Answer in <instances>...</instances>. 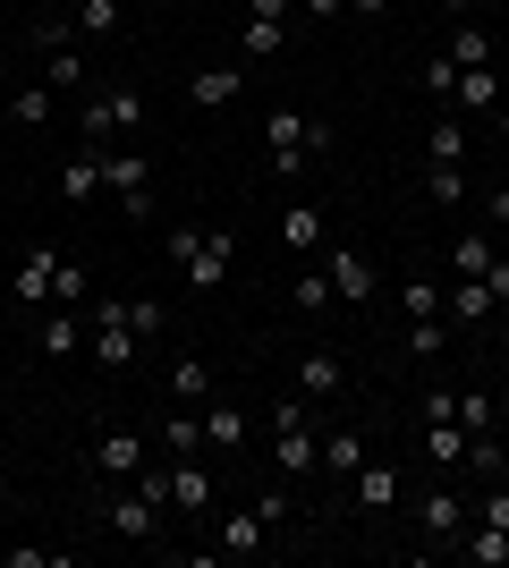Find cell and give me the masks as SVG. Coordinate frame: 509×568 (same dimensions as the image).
Listing matches in <instances>:
<instances>
[{
	"mask_svg": "<svg viewBox=\"0 0 509 568\" xmlns=\"http://www.w3.org/2000/svg\"><path fill=\"white\" fill-rule=\"evenodd\" d=\"M425 467H434V475L467 467V433L459 425H425Z\"/></svg>",
	"mask_w": 509,
	"mask_h": 568,
	"instance_id": "cell-22",
	"label": "cell"
},
{
	"mask_svg": "<svg viewBox=\"0 0 509 568\" xmlns=\"http://www.w3.org/2000/svg\"><path fill=\"white\" fill-rule=\"evenodd\" d=\"M204 450H246V407H221V399H204Z\"/></svg>",
	"mask_w": 509,
	"mask_h": 568,
	"instance_id": "cell-18",
	"label": "cell"
},
{
	"mask_svg": "<svg viewBox=\"0 0 509 568\" xmlns=\"http://www.w3.org/2000/svg\"><path fill=\"white\" fill-rule=\"evenodd\" d=\"M51 111H60V94H51V85H9V119H18V128H43Z\"/></svg>",
	"mask_w": 509,
	"mask_h": 568,
	"instance_id": "cell-23",
	"label": "cell"
},
{
	"mask_svg": "<svg viewBox=\"0 0 509 568\" xmlns=\"http://www.w3.org/2000/svg\"><path fill=\"white\" fill-rule=\"evenodd\" d=\"M450 60H459V69H485V60H492V34H485V26H459V34H450Z\"/></svg>",
	"mask_w": 509,
	"mask_h": 568,
	"instance_id": "cell-40",
	"label": "cell"
},
{
	"mask_svg": "<svg viewBox=\"0 0 509 568\" xmlns=\"http://www.w3.org/2000/svg\"><path fill=\"white\" fill-rule=\"evenodd\" d=\"M501 433H509V399H501Z\"/></svg>",
	"mask_w": 509,
	"mask_h": 568,
	"instance_id": "cell-54",
	"label": "cell"
},
{
	"mask_svg": "<svg viewBox=\"0 0 509 568\" xmlns=\"http://www.w3.org/2000/svg\"><path fill=\"white\" fill-rule=\"evenodd\" d=\"M297 425H315V399H306V390L272 399V433H297Z\"/></svg>",
	"mask_w": 509,
	"mask_h": 568,
	"instance_id": "cell-43",
	"label": "cell"
},
{
	"mask_svg": "<svg viewBox=\"0 0 509 568\" xmlns=\"http://www.w3.org/2000/svg\"><path fill=\"white\" fill-rule=\"evenodd\" d=\"M0 94H9V60H0Z\"/></svg>",
	"mask_w": 509,
	"mask_h": 568,
	"instance_id": "cell-53",
	"label": "cell"
},
{
	"mask_svg": "<svg viewBox=\"0 0 509 568\" xmlns=\"http://www.w3.org/2000/svg\"><path fill=\"white\" fill-rule=\"evenodd\" d=\"M416 416H425V425H459V390H450V382H434V390L416 399Z\"/></svg>",
	"mask_w": 509,
	"mask_h": 568,
	"instance_id": "cell-42",
	"label": "cell"
},
{
	"mask_svg": "<svg viewBox=\"0 0 509 568\" xmlns=\"http://www.w3.org/2000/svg\"><path fill=\"white\" fill-rule=\"evenodd\" d=\"M323 467V433L297 425V433H272V475H315Z\"/></svg>",
	"mask_w": 509,
	"mask_h": 568,
	"instance_id": "cell-10",
	"label": "cell"
},
{
	"mask_svg": "<svg viewBox=\"0 0 509 568\" xmlns=\"http://www.w3.org/2000/svg\"><path fill=\"white\" fill-rule=\"evenodd\" d=\"M0 544H9V526H0Z\"/></svg>",
	"mask_w": 509,
	"mask_h": 568,
	"instance_id": "cell-55",
	"label": "cell"
},
{
	"mask_svg": "<svg viewBox=\"0 0 509 568\" xmlns=\"http://www.w3.org/2000/svg\"><path fill=\"white\" fill-rule=\"evenodd\" d=\"M281 237H289L297 255H315V246H323V213H315V204H289V213H281Z\"/></svg>",
	"mask_w": 509,
	"mask_h": 568,
	"instance_id": "cell-30",
	"label": "cell"
},
{
	"mask_svg": "<svg viewBox=\"0 0 509 568\" xmlns=\"http://www.w3.org/2000/svg\"><path fill=\"white\" fill-rule=\"evenodd\" d=\"M77 34H120V0H77Z\"/></svg>",
	"mask_w": 509,
	"mask_h": 568,
	"instance_id": "cell-41",
	"label": "cell"
},
{
	"mask_svg": "<svg viewBox=\"0 0 509 568\" xmlns=\"http://www.w3.org/2000/svg\"><path fill=\"white\" fill-rule=\"evenodd\" d=\"M323 272H332V288L348 297V306H365V297L383 288V272H374V263H365L357 246H323Z\"/></svg>",
	"mask_w": 509,
	"mask_h": 568,
	"instance_id": "cell-7",
	"label": "cell"
},
{
	"mask_svg": "<svg viewBox=\"0 0 509 568\" xmlns=\"http://www.w3.org/2000/svg\"><path fill=\"white\" fill-rule=\"evenodd\" d=\"M297 390H306V399H339V390H348V365H339L332 348H315L297 365Z\"/></svg>",
	"mask_w": 509,
	"mask_h": 568,
	"instance_id": "cell-17",
	"label": "cell"
},
{
	"mask_svg": "<svg viewBox=\"0 0 509 568\" xmlns=\"http://www.w3.org/2000/svg\"><path fill=\"white\" fill-rule=\"evenodd\" d=\"M476 518H485V526H509V484H492V493L476 500Z\"/></svg>",
	"mask_w": 509,
	"mask_h": 568,
	"instance_id": "cell-46",
	"label": "cell"
},
{
	"mask_svg": "<svg viewBox=\"0 0 509 568\" xmlns=\"http://www.w3.org/2000/svg\"><path fill=\"white\" fill-rule=\"evenodd\" d=\"M459 102H467V111H501V77H492V60H485V69H459Z\"/></svg>",
	"mask_w": 509,
	"mask_h": 568,
	"instance_id": "cell-29",
	"label": "cell"
},
{
	"mask_svg": "<svg viewBox=\"0 0 509 568\" xmlns=\"http://www.w3.org/2000/svg\"><path fill=\"white\" fill-rule=\"evenodd\" d=\"M102 518H111V535H120V544H153V535H162V500H145L136 484H120Z\"/></svg>",
	"mask_w": 509,
	"mask_h": 568,
	"instance_id": "cell-5",
	"label": "cell"
},
{
	"mask_svg": "<svg viewBox=\"0 0 509 568\" xmlns=\"http://www.w3.org/2000/svg\"><path fill=\"white\" fill-rule=\"evenodd\" d=\"M332 297H339V288H332V272H297V288H289V306H297V314H323Z\"/></svg>",
	"mask_w": 509,
	"mask_h": 568,
	"instance_id": "cell-36",
	"label": "cell"
},
{
	"mask_svg": "<svg viewBox=\"0 0 509 568\" xmlns=\"http://www.w3.org/2000/svg\"><path fill=\"white\" fill-rule=\"evenodd\" d=\"M60 195H69V204H85V195H102V144H77V162L60 170Z\"/></svg>",
	"mask_w": 509,
	"mask_h": 568,
	"instance_id": "cell-21",
	"label": "cell"
},
{
	"mask_svg": "<svg viewBox=\"0 0 509 568\" xmlns=\"http://www.w3.org/2000/svg\"><path fill=\"white\" fill-rule=\"evenodd\" d=\"M51 272H60V255H51V246H26L18 272H9V297H18V306H51Z\"/></svg>",
	"mask_w": 509,
	"mask_h": 568,
	"instance_id": "cell-9",
	"label": "cell"
},
{
	"mask_svg": "<svg viewBox=\"0 0 509 568\" xmlns=\"http://www.w3.org/2000/svg\"><path fill=\"white\" fill-rule=\"evenodd\" d=\"M170 390H179L187 407H204L213 399V365H204V356H179V365H170Z\"/></svg>",
	"mask_w": 509,
	"mask_h": 568,
	"instance_id": "cell-24",
	"label": "cell"
},
{
	"mask_svg": "<svg viewBox=\"0 0 509 568\" xmlns=\"http://www.w3.org/2000/svg\"><path fill=\"white\" fill-rule=\"evenodd\" d=\"M170 509H179V518H204V509H213V475L195 467V458L170 467Z\"/></svg>",
	"mask_w": 509,
	"mask_h": 568,
	"instance_id": "cell-12",
	"label": "cell"
},
{
	"mask_svg": "<svg viewBox=\"0 0 509 568\" xmlns=\"http://www.w3.org/2000/svg\"><path fill=\"white\" fill-rule=\"evenodd\" d=\"M425 195L434 204H467V162H434L425 170Z\"/></svg>",
	"mask_w": 509,
	"mask_h": 568,
	"instance_id": "cell-32",
	"label": "cell"
},
{
	"mask_svg": "<svg viewBox=\"0 0 509 568\" xmlns=\"http://www.w3.org/2000/svg\"><path fill=\"white\" fill-rule=\"evenodd\" d=\"M399 348H408L416 365H434V356L450 348V332H441V314H425V323H408V332H399Z\"/></svg>",
	"mask_w": 509,
	"mask_h": 568,
	"instance_id": "cell-31",
	"label": "cell"
},
{
	"mask_svg": "<svg viewBox=\"0 0 509 568\" xmlns=\"http://www.w3.org/2000/svg\"><path fill=\"white\" fill-rule=\"evenodd\" d=\"M230 255H238L230 230H170V263L187 272V288H221L230 281Z\"/></svg>",
	"mask_w": 509,
	"mask_h": 568,
	"instance_id": "cell-2",
	"label": "cell"
},
{
	"mask_svg": "<svg viewBox=\"0 0 509 568\" xmlns=\"http://www.w3.org/2000/svg\"><path fill=\"white\" fill-rule=\"evenodd\" d=\"M485 230H509V187H492V195H485Z\"/></svg>",
	"mask_w": 509,
	"mask_h": 568,
	"instance_id": "cell-47",
	"label": "cell"
},
{
	"mask_svg": "<svg viewBox=\"0 0 509 568\" xmlns=\"http://www.w3.org/2000/svg\"><path fill=\"white\" fill-rule=\"evenodd\" d=\"M485 288H492V297L509 306V263H492V272H485Z\"/></svg>",
	"mask_w": 509,
	"mask_h": 568,
	"instance_id": "cell-49",
	"label": "cell"
},
{
	"mask_svg": "<svg viewBox=\"0 0 509 568\" xmlns=\"http://www.w3.org/2000/svg\"><path fill=\"white\" fill-rule=\"evenodd\" d=\"M34 339H43V356L60 365V356H77V348H85V314H77V306H51Z\"/></svg>",
	"mask_w": 509,
	"mask_h": 568,
	"instance_id": "cell-16",
	"label": "cell"
},
{
	"mask_svg": "<svg viewBox=\"0 0 509 568\" xmlns=\"http://www.w3.org/2000/svg\"><path fill=\"white\" fill-rule=\"evenodd\" d=\"M450 9H459V18H467V9H485V0H450Z\"/></svg>",
	"mask_w": 509,
	"mask_h": 568,
	"instance_id": "cell-52",
	"label": "cell"
},
{
	"mask_svg": "<svg viewBox=\"0 0 509 568\" xmlns=\"http://www.w3.org/2000/svg\"><path fill=\"white\" fill-rule=\"evenodd\" d=\"M348 493H357V518H390V509H399V467H390V458H365V467L348 475Z\"/></svg>",
	"mask_w": 509,
	"mask_h": 568,
	"instance_id": "cell-6",
	"label": "cell"
},
{
	"mask_svg": "<svg viewBox=\"0 0 509 568\" xmlns=\"http://www.w3.org/2000/svg\"><path fill=\"white\" fill-rule=\"evenodd\" d=\"M441 314H459V323H492L501 297H492L485 281H450V288H441Z\"/></svg>",
	"mask_w": 509,
	"mask_h": 568,
	"instance_id": "cell-19",
	"label": "cell"
},
{
	"mask_svg": "<svg viewBox=\"0 0 509 568\" xmlns=\"http://www.w3.org/2000/svg\"><path fill=\"white\" fill-rule=\"evenodd\" d=\"M399 314H408V323L441 314V281H399Z\"/></svg>",
	"mask_w": 509,
	"mask_h": 568,
	"instance_id": "cell-39",
	"label": "cell"
},
{
	"mask_svg": "<svg viewBox=\"0 0 509 568\" xmlns=\"http://www.w3.org/2000/svg\"><path fill=\"white\" fill-rule=\"evenodd\" d=\"M51 306H94V272H85V263H60V272H51Z\"/></svg>",
	"mask_w": 509,
	"mask_h": 568,
	"instance_id": "cell-28",
	"label": "cell"
},
{
	"mask_svg": "<svg viewBox=\"0 0 509 568\" xmlns=\"http://www.w3.org/2000/svg\"><path fill=\"white\" fill-rule=\"evenodd\" d=\"M85 348H94L111 374H128V365H136V348H145V339L128 332V297H102V306H94V332H85Z\"/></svg>",
	"mask_w": 509,
	"mask_h": 568,
	"instance_id": "cell-4",
	"label": "cell"
},
{
	"mask_svg": "<svg viewBox=\"0 0 509 568\" xmlns=\"http://www.w3.org/2000/svg\"><path fill=\"white\" fill-rule=\"evenodd\" d=\"M459 560H476V568H509V526H485V518H467V535L459 544Z\"/></svg>",
	"mask_w": 509,
	"mask_h": 568,
	"instance_id": "cell-13",
	"label": "cell"
},
{
	"mask_svg": "<svg viewBox=\"0 0 509 568\" xmlns=\"http://www.w3.org/2000/svg\"><path fill=\"white\" fill-rule=\"evenodd\" d=\"M238 85H246V69H195L187 77V102H195V111H230Z\"/></svg>",
	"mask_w": 509,
	"mask_h": 568,
	"instance_id": "cell-15",
	"label": "cell"
},
{
	"mask_svg": "<svg viewBox=\"0 0 509 568\" xmlns=\"http://www.w3.org/2000/svg\"><path fill=\"white\" fill-rule=\"evenodd\" d=\"M501 425V399L492 390H459V433H492Z\"/></svg>",
	"mask_w": 509,
	"mask_h": 568,
	"instance_id": "cell-33",
	"label": "cell"
},
{
	"mask_svg": "<svg viewBox=\"0 0 509 568\" xmlns=\"http://www.w3.org/2000/svg\"><path fill=\"white\" fill-rule=\"evenodd\" d=\"M425 94L459 102V60H450V51H441V60H425Z\"/></svg>",
	"mask_w": 509,
	"mask_h": 568,
	"instance_id": "cell-44",
	"label": "cell"
},
{
	"mask_svg": "<svg viewBox=\"0 0 509 568\" xmlns=\"http://www.w3.org/2000/svg\"><path fill=\"white\" fill-rule=\"evenodd\" d=\"M128 332H136V339H162L170 332V306H162V297H128Z\"/></svg>",
	"mask_w": 509,
	"mask_h": 568,
	"instance_id": "cell-37",
	"label": "cell"
},
{
	"mask_svg": "<svg viewBox=\"0 0 509 568\" xmlns=\"http://www.w3.org/2000/svg\"><path fill=\"white\" fill-rule=\"evenodd\" d=\"M492 263H501V246H492V230H459V246H450V272H459V281H485Z\"/></svg>",
	"mask_w": 509,
	"mask_h": 568,
	"instance_id": "cell-20",
	"label": "cell"
},
{
	"mask_svg": "<svg viewBox=\"0 0 509 568\" xmlns=\"http://www.w3.org/2000/svg\"><path fill=\"white\" fill-rule=\"evenodd\" d=\"M94 467L128 484V475L145 467V433H128V425H120V433H102V442H94Z\"/></svg>",
	"mask_w": 509,
	"mask_h": 568,
	"instance_id": "cell-14",
	"label": "cell"
},
{
	"mask_svg": "<svg viewBox=\"0 0 509 568\" xmlns=\"http://www.w3.org/2000/svg\"><path fill=\"white\" fill-rule=\"evenodd\" d=\"M467 467H476V475H501L509 467V442H501V433H467Z\"/></svg>",
	"mask_w": 509,
	"mask_h": 568,
	"instance_id": "cell-38",
	"label": "cell"
},
{
	"mask_svg": "<svg viewBox=\"0 0 509 568\" xmlns=\"http://www.w3.org/2000/svg\"><path fill=\"white\" fill-rule=\"evenodd\" d=\"M111 128H120V136H136V128H145V94H136V85H111Z\"/></svg>",
	"mask_w": 509,
	"mask_h": 568,
	"instance_id": "cell-35",
	"label": "cell"
},
{
	"mask_svg": "<svg viewBox=\"0 0 509 568\" xmlns=\"http://www.w3.org/2000/svg\"><path fill=\"white\" fill-rule=\"evenodd\" d=\"M162 450L170 458H195V450H204V416H195V407H187V416H162Z\"/></svg>",
	"mask_w": 509,
	"mask_h": 568,
	"instance_id": "cell-26",
	"label": "cell"
},
{
	"mask_svg": "<svg viewBox=\"0 0 509 568\" xmlns=\"http://www.w3.org/2000/svg\"><path fill=\"white\" fill-rule=\"evenodd\" d=\"M264 153H272V170H281V179H297L315 153H332V128L281 102V111H264Z\"/></svg>",
	"mask_w": 509,
	"mask_h": 568,
	"instance_id": "cell-1",
	"label": "cell"
},
{
	"mask_svg": "<svg viewBox=\"0 0 509 568\" xmlns=\"http://www.w3.org/2000/svg\"><path fill=\"white\" fill-rule=\"evenodd\" d=\"M297 9H306V18H323V26H332V18H348V0H297Z\"/></svg>",
	"mask_w": 509,
	"mask_h": 568,
	"instance_id": "cell-48",
	"label": "cell"
},
{
	"mask_svg": "<svg viewBox=\"0 0 509 568\" xmlns=\"http://www.w3.org/2000/svg\"><path fill=\"white\" fill-rule=\"evenodd\" d=\"M425 153H434V162H467V128L459 119H434V128H425Z\"/></svg>",
	"mask_w": 509,
	"mask_h": 568,
	"instance_id": "cell-34",
	"label": "cell"
},
{
	"mask_svg": "<svg viewBox=\"0 0 509 568\" xmlns=\"http://www.w3.org/2000/svg\"><path fill=\"white\" fill-rule=\"evenodd\" d=\"M213 551H221V560H255V551H264V518H255V500H246V509H230V518H221Z\"/></svg>",
	"mask_w": 509,
	"mask_h": 568,
	"instance_id": "cell-11",
	"label": "cell"
},
{
	"mask_svg": "<svg viewBox=\"0 0 509 568\" xmlns=\"http://www.w3.org/2000/svg\"><path fill=\"white\" fill-rule=\"evenodd\" d=\"M348 9H357V18H383V9H390V0H348Z\"/></svg>",
	"mask_w": 509,
	"mask_h": 568,
	"instance_id": "cell-51",
	"label": "cell"
},
{
	"mask_svg": "<svg viewBox=\"0 0 509 568\" xmlns=\"http://www.w3.org/2000/svg\"><path fill=\"white\" fill-rule=\"evenodd\" d=\"M289 51V18H246V60H281Z\"/></svg>",
	"mask_w": 509,
	"mask_h": 568,
	"instance_id": "cell-25",
	"label": "cell"
},
{
	"mask_svg": "<svg viewBox=\"0 0 509 568\" xmlns=\"http://www.w3.org/2000/svg\"><path fill=\"white\" fill-rule=\"evenodd\" d=\"M365 467V433H323V475H357Z\"/></svg>",
	"mask_w": 509,
	"mask_h": 568,
	"instance_id": "cell-27",
	"label": "cell"
},
{
	"mask_svg": "<svg viewBox=\"0 0 509 568\" xmlns=\"http://www.w3.org/2000/svg\"><path fill=\"white\" fill-rule=\"evenodd\" d=\"M102 195H120L128 221H153V162L136 144H102Z\"/></svg>",
	"mask_w": 509,
	"mask_h": 568,
	"instance_id": "cell-3",
	"label": "cell"
},
{
	"mask_svg": "<svg viewBox=\"0 0 509 568\" xmlns=\"http://www.w3.org/2000/svg\"><path fill=\"white\" fill-rule=\"evenodd\" d=\"M255 518H264V526H289V484H264V493H255Z\"/></svg>",
	"mask_w": 509,
	"mask_h": 568,
	"instance_id": "cell-45",
	"label": "cell"
},
{
	"mask_svg": "<svg viewBox=\"0 0 509 568\" xmlns=\"http://www.w3.org/2000/svg\"><path fill=\"white\" fill-rule=\"evenodd\" d=\"M416 518H425V535H434V544H459V535H467V518H476V509H467V500L450 493V484H434V493L416 500Z\"/></svg>",
	"mask_w": 509,
	"mask_h": 568,
	"instance_id": "cell-8",
	"label": "cell"
},
{
	"mask_svg": "<svg viewBox=\"0 0 509 568\" xmlns=\"http://www.w3.org/2000/svg\"><path fill=\"white\" fill-rule=\"evenodd\" d=\"M297 0H255V9H246V18H289Z\"/></svg>",
	"mask_w": 509,
	"mask_h": 568,
	"instance_id": "cell-50",
	"label": "cell"
}]
</instances>
